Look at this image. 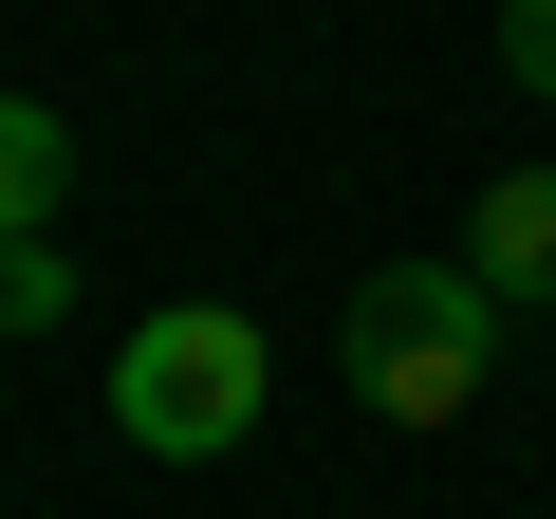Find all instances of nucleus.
Masks as SVG:
<instances>
[{
  "instance_id": "20e7f679",
  "label": "nucleus",
  "mask_w": 556,
  "mask_h": 519,
  "mask_svg": "<svg viewBox=\"0 0 556 519\" xmlns=\"http://www.w3.org/2000/svg\"><path fill=\"white\" fill-rule=\"evenodd\" d=\"M56 204H75V130L38 93H0V241H56Z\"/></svg>"
},
{
  "instance_id": "423d86ee",
  "label": "nucleus",
  "mask_w": 556,
  "mask_h": 519,
  "mask_svg": "<svg viewBox=\"0 0 556 519\" xmlns=\"http://www.w3.org/2000/svg\"><path fill=\"white\" fill-rule=\"evenodd\" d=\"M501 75H519V93L556 112V0H501Z\"/></svg>"
},
{
  "instance_id": "f257e3e1",
  "label": "nucleus",
  "mask_w": 556,
  "mask_h": 519,
  "mask_svg": "<svg viewBox=\"0 0 556 519\" xmlns=\"http://www.w3.org/2000/svg\"><path fill=\"white\" fill-rule=\"evenodd\" d=\"M501 334H519V316L464 279V260H371L353 316H334V371H353L371 427H464L482 371H501Z\"/></svg>"
},
{
  "instance_id": "f03ea898",
  "label": "nucleus",
  "mask_w": 556,
  "mask_h": 519,
  "mask_svg": "<svg viewBox=\"0 0 556 519\" xmlns=\"http://www.w3.org/2000/svg\"><path fill=\"white\" fill-rule=\"evenodd\" d=\"M260 390H278V353H260L241 298H167V316L112 334V427H130L149 464H223V445L260 427Z\"/></svg>"
},
{
  "instance_id": "7ed1b4c3",
  "label": "nucleus",
  "mask_w": 556,
  "mask_h": 519,
  "mask_svg": "<svg viewBox=\"0 0 556 519\" xmlns=\"http://www.w3.org/2000/svg\"><path fill=\"white\" fill-rule=\"evenodd\" d=\"M464 279H482L501 316H556V167H501V186L464 204Z\"/></svg>"
},
{
  "instance_id": "39448f33",
  "label": "nucleus",
  "mask_w": 556,
  "mask_h": 519,
  "mask_svg": "<svg viewBox=\"0 0 556 519\" xmlns=\"http://www.w3.org/2000/svg\"><path fill=\"white\" fill-rule=\"evenodd\" d=\"M75 316V260L56 241H0V334H56Z\"/></svg>"
}]
</instances>
